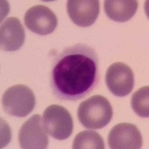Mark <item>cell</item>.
<instances>
[{"label": "cell", "mask_w": 149, "mask_h": 149, "mask_svg": "<svg viewBox=\"0 0 149 149\" xmlns=\"http://www.w3.org/2000/svg\"><path fill=\"white\" fill-rule=\"evenodd\" d=\"M66 8L71 20L81 27L92 26L96 20L100 9L98 0H70Z\"/></svg>", "instance_id": "9"}, {"label": "cell", "mask_w": 149, "mask_h": 149, "mask_svg": "<svg viewBox=\"0 0 149 149\" xmlns=\"http://www.w3.org/2000/svg\"><path fill=\"white\" fill-rule=\"evenodd\" d=\"M131 107L138 116L143 118L149 117V87L143 86L133 94Z\"/></svg>", "instance_id": "13"}, {"label": "cell", "mask_w": 149, "mask_h": 149, "mask_svg": "<svg viewBox=\"0 0 149 149\" xmlns=\"http://www.w3.org/2000/svg\"><path fill=\"white\" fill-rule=\"evenodd\" d=\"M98 57L86 44L65 48L54 59L50 84L61 100L78 101L94 90L98 82Z\"/></svg>", "instance_id": "1"}, {"label": "cell", "mask_w": 149, "mask_h": 149, "mask_svg": "<svg viewBox=\"0 0 149 149\" xmlns=\"http://www.w3.org/2000/svg\"><path fill=\"white\" fill-rule=\"evenodd\" d=\"M104 11L107 17L116 22L128 21L136 14L138 2L134 0H106L104 3Z\"/></svg>", "instance_id": "11"}, {"label": "cell", "mask_w": 149, "mask_h": 149, "mask_svg": "<svg viewBox=\"0 0 149 149\" xmlns=\"http://www.w3.org/2000/svg\"><path fill=\"white\" fill-rule=\"evenodd\" d=\"M25 38V30L19 19L9 17L2 22L0 28V46L2 51H17L22 46Z\"/></svg>", "instance_id": "10"}, {"label": "cell", "mask_w": 149, "mask_h": 149, "mask_svg": "<svg viewBox=\"0 0 149 149\" xmlns=\"http://www.w3.org/2000/svg\"><path fill=\"white\" fill-rule=\"evenodd\" d=\"M113 116L110 102L101 95H95L85 100L78 108V118L84 127L101 129L107 125Z\"/></svg>", "instance_id": "2"}, {"label": "cell", "mask_w": 149, "mask_h": 149, "mask_svg": "<svg viewBox=\"0 0 149 149\" xmlns=\"http://www.w3.org/2000/svg\"><path fill=\"white\" fill-rule=\"evenodd\" d=\"M19 142L24 149H44L49 144L48 134L44 129L40 116H32L21 127Z\"/></svg>", "instance_id": "6"}, {"label": "cell", "mask_w": 149, "mask_h": 149, "mask_svg": "<svg viewBox=\"0 0 149 149\" xmlns=\"http://www.w3.org/2000/svg\"><path fill=\"white\" fill-rule=\"evenodd\" d=\"M26 27L40 35H47L55 30L58 19L54 12L45 5H35L27 10L24 16Z\"/></svg>", "instance_id": "7"}, {"label": "cell", "mask_w": 149, "mask_h": 149, "mask_svg": "<svg viewBox=\"0 0 149 149\" xmlns=\"http://www.w3.org/2000/svg\"><path fill=\"white\" fill-rule=\"evenodd\" d=\"M2 106L8 114L25 117L35 106V96L33 91L26 85L18 84L9 87L2 96Z\"/></svg>", "instance_id": "3"}, {"label": "cell", "mask_w": 149, "mask_h": 149, "mask_svg": "<svg viewBox=\"0 0 149 149\" xmlns=\"http://www.w3.org/2000/svg\"><path fill=\"white\" fill-rule=\"evenodd\" d=\"M74 149H104L103 138L95 131L84 130L77 134L72 144Z\"/></svg>", "instance_id": "12"}, {"label": "cell", "mask_w": 149, "mask_h": 149, "mask_svg": "<svg viewBox=\"0 0 149 149\" xmlns=\"http://www.w3.org/2000/svg\"><path fill=\"white\" fill-rule=\"evenodd\" d=\"M108 144L112 149H139L142 137L137 127L133 124L120 123L114 126L108 134Z\"/></svg>", "instance_id": "8"}, {"label": "cell", "mask_w": 149, "mask_h": 149, "mask_svg": "<svg viewBox=\"0 0 149 149\" xmlns=\"http://www.w3.org/2000/svg\"><path fill=\"white\" fill-rule=\"evenodd\" d=\"M42 125L46 133L58 140L66 139L72 134V117L70 112L60 105H50L45 110Z\"/></svg>", "instance_id": "4"}, {"label": "cell", "mask_w": 149, "mask_h": 149, "mask_svg": "<svg viewBox=\"0 0 149 149\" xmlns=\"http://www.w3.org/2000/svg\"><path fill=\"white\" fill-rule=\"evenodd\" d=\"M105 81L107 88L113 95L119 97L126 96L134 88V72L125 63L116 62L108 67Z\"/></svg>", "instance_id": "5"}]
</instances>
